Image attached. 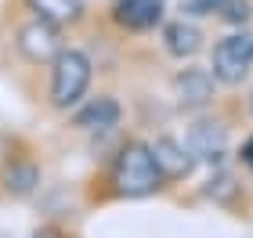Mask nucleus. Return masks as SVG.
I'll use <instances>...</instances> for the list:
<instances>
[{"label":"nucleus","instance_id":"f257e3e1","mask_svg":"<svg viewBox=\"0 0 253 238\" xmlns=\"http://www.w3.org/2000/svg\"><path fill=\"white\" fill-rule=\"evenodd\" d=\"M109 184L116 199H145L156 195L167 184L159 173L156 159H152V144L148 141H123L109 166Z\"/></svg>","mask_w":253,"mask_h":238},{"label":"nucleus","instance_id":"f03ea898","mask_svg":"<svg viewBox=\"0 0 253 238\" xmlns=\"http://www.w3.org/2000/svg\"><path fill=\"white\" fill-rule=\"evenodd\" d=\"M90 76H94V65L80 47H62V54L51 62V87L47 98L54 108H76L80 101L87 98Z\"/></svg>","mask_w":253,"mask_h":238},{"label":"nucleus","instance_id":"7ed1b4c3","mask_svg":"<svg viewBox=\"0 0 253 238\" xmlns=\"http://www.w3.org/2000/svg\"><path fill=\"white\" fill-rule=\"evenodd\" d=\"M253 69V33L246 29H235L221 36L213 43V54H210V72L217 83L224 87H239Z\"/></svg>","mask_w":253,"mask_h":238},{"label":"nucleus","instance_id":"20e7f679","mask_svg":"<svg viewBox=\"0 0 253 238\" xmlns=\"http://www.w3.org/2000/svg\"><path fill=\"white\" fill-rule=\"evenodd\" d=\"M15 47H18V54H22L29 65H51V62L62 54V47H65L62 26H54V22L33 15L29 22H22V26H18Z\"/></svg>","mask_w":253,"mask_h":238},{"label":"nucleus","instance_id":"39448f33","mask_svg":"<svg viewBox=\"0 0 253 238\" xmlns=\"http://www.w3.org/2000/svg\"><path fill=\"white\" fill-rule=\"evenodd\" d=\"M185 144L195 155V163L221 166L224 155H228V127L221 119H195L185 134Z\"/></svg>","mask_w":253,"mask_h":238},{"label":"nucleus","instance_id":"423d86ee","mask_svg":"<svg viewBox=\"0 0 253 238\" xmlns=\"http://www.w3.org/2000/svg\"><path fill=\"white\" fill-rule=\"evenodd\" d=\"M213 94H217V79L203 65H188L174 76V98H177V108L185 112H199L213 105Z\"/></svg>","mask_w":253,"mask_h":238},{"label":"nucleus","instance_id":"0eeeda50","mask_svg":"<svg viewBox=\"0 0 253 238\" xmlns=\"http://www.w3.org/2000/svg\"><path fill=\"white\" fill-rule=\"evenodd\" d=\"M152 144V159L159 166V173H163V180L170 184V180H185L192 170H195V155L188 152V144H181L177 137H170V134H159Z\"/></svg>","mask_w":253,"mask_h":238},{"label":"nucleus","instance_id":"6e6552de","mask_svg":"<svg viewBox=\"0 0 253 238\" xmlns=\"http://www.w3.org/2000/svg\"><path fill=\"white\" fill-rule=\"evenodd\" d=\"M112 22L126 33H148L163 22V0H116Z\"/></svg>","mask_w":253,"mask_h":238},{"label":"nucleus","instance_id":"1a4fd4ad","mask_svg":"<svg viewBox=\"0 0 253 238\" xmlns=\"http://www.w3.org/2000/svg\"><path fill=\"white\" fill-rule=\"evenodd\" d=\"M120 116H123L120 101L112 98V94H101V98H90L87 105L76 108L73 127L76 130H90V134H109V130L120 127Z\"/></svg>","mask_w":253,"mask_h":238},{"label":"nucleus","instance_id":"9d476101","mask_svg":"<svg viewBox=\"0 0 253 238\" xmlns=\"http://www.w3.org/2000/svg\"><path fill=\"white\" fill-rule=\"evenodd\" d=\"M163 47L170 58H195V54L203 51V29L192 26V22L177 18V22H167L163 26Z\"/></svg>","mask_w":253,"mask_h":238},{"label":"nucleus","instance_id":"9b49d317","mask_svg":"<svg viewBox=\"0 0 253 238\" xmlns=\"http://www.w3.org/2000/svg\"><path fill=\"white\" fill-rule=\"evenodd\" d=\"M0 184H4V191L11 199H29L40 188V166L33 159H11L0 170Z\"/></svg>","mask_w":253,"mask_h":238},{"label":"nucleus","instance_id":"f8f14e48","mask_svg":"<svg viewBox=\"0 0 253 238\" xmlns=\"http://www.w3.org/2000/svg\"><path fill=\"white\" fill-rule=\"evenodd\" d=\"M26 7L33 15L54 22V26H76L84 18V0H26Z\"/></svg>","mask_w":253,"mask_h":238},{"label":"nucleus","instance_id":"ddd939ff","mask_svg":"<svg viewBox=\"0 0 253 238\" xmlns=\"http://www.w3.org/2000/svg\"><path fill=\"white\" fill-rule=\"evenodd\" d=\"M239 191H243L239 177H235V173H228V170H221V173H213L210 180H206L203 195L210 199V202H217V206H228V209H232V206H235V199H239Z\"/></svg>","mask_w":253,"mask_h":238},{"label":"nucleus","instance_id":"4468645a","mask_svg":"<svg viewBox=\"0 0 253 238\" xmlns=\"http://www.w3.org/2000/svg\"><path fill=\"white\" fill-rule=\"evenodd\" d=\"M221 22H228V26L243 29L250 22V0H217V11H213Z\"/></svg>","mask_w":253,"mask_h":238},{"label":"nucleus","instance_id":"2eb2a0df","mask_svg":"<svg viewBox=\"0 0 253 238\" xmlns=\"http://www.w3.org/2000/svg\"><path fill=\"white\" fill-rule=\"evenodd\" d=\"M217 0H185V15H213Z\"/></svg>","mask_w":253,"mask_h":238},{"label":"nucleus","instance_id":"dca6fc26","mask_svg":"<svg viewBox=\"0 0 253 238\" xmlns=\"http://www.w3.org/2000/svg\"><path fill=\"white\" fill-rule=\"evenodd\" d=\"M33 238H73L62 224H40L37 231H33Z\"/></svg>","mask_w":253,"mask_h":238},{"label":"nucleus","instance_id":"f3484780","mask_svg":"<svg viewBox=\"0 0 253 238\" xmlns=\"http://www.w3.org/2000/svg\"><path fill=\"white\" fill-rule=\"evenodd\" d=\"M239 159H243V166H250V173H253V137L243 141V152H239Z\"/></svg>","mask_w":253,"mask_h":238},{"label":"nucleus","instance_id":"a211bd4d","mask_svg":"<svg viewBox=\"0 0 253 238\" xmlns=\"http://www.w3.org/2000/svg\"><path fill=\"white\" fill-rule=\"evenodd\" d=\"M250 108H253V94H250Z\"/></svg>","mask_w":253,"mask_h":238}]
</instances>
